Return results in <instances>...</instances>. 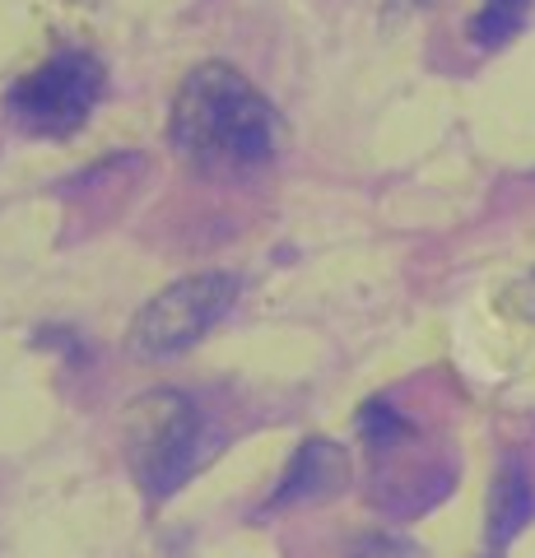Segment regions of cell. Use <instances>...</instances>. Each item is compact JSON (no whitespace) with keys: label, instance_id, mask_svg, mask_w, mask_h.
Masks as SVG:
<instances>
[{"label":"cell","instance_id":"1","mask_svg":"<svg viewBox=\"0 0 535 558\" xmlns=\"http://www.w3.org/2000/svg\"><path fill=\"white\" fill-rule=\"evenodd\" d=\"M168 140L200 168L243 172L275 159L280 117L247 75H238L223 61H210L182 80L168 117Z\"/></svg>","mask_w":535,"mask_h":558},{"label":"cell","instance_id":"2","mask_svg":"<svg viewBox=\"0 0 535 558\" xmlns=\"http://www.w3.org/2000/svg\"><path fill=\"white\" fill-rule=\"evenodd\" d=\"M126 465L141 494L163 502L172 488H182L200 457V410L178 387H154L126 405L122 418Z\"/></svg>","mask_w":535,"mask_h":558},{"label":"cell","instance_id":"3","mask_svg":"<svg viewBox=\"0 0 535 558\" xmlns=\"http://www.w3.org/2000/svg\"><path fill=\"white\" fill-rule=\"evenodd\" d=\"M238 289L243 284H238V275H229V270H200V275L178 279V284L154 293L141 307V317L131 322L126 349L145 363H163V359L186 354V349H196L233 312Z\"/></svg>","mask_w":535,"mask_h":558},{"label":"cell","instance_id":"4","mask_svg":"<svg viewBox=\"0 0 535 558\" xmlns=\"http://www.w3.org/2000/svg\"><path fill=\"white\" fill-rule=\"evenodd\" d=\"M102 89H108V70L94 51L65 47L51 61H42L33 75H24L10 94V108L20 117V126L33 135H75L89 112L98 108Z\"/></svg>","mask_w":535,"mask_h":558},{"label":"cell","instance_id":"5","mask_svg":"<svg viewBox=\"0 0 535 558\" xmlns=\"http://www.w3.org/2000/svg\"><path fill=\"white\" fill-rule=\"evenodd\" d=\"M344 484H350V457H344V447L331 438H307L299 451H293L280 488L266 498V512L303 508V502H326V498L344 494Z\"/></svg>","mask_w":535,"mask_h":558},{"label":"cell","instance_id":"6","mask_svg":"<svg viewBox=\"0 0 535 558\" xmlns=\"http://www.w3.org/2000/svg\"><path fill=\"white\" fill-rule=\"evenodd\" d=\"M535 517V484L526 475V465L516 461H503L498 480L489 488V539L494 545H508L512 535H522V526Z\"/></svg>","mask_w":535,"mask_h":558},{"label":"cell","instance_id":"7","mask_svg":"<svg viewBox=\"0 0 535 558\" xmlns=\"http://www.w3.org/2000/svg\"><path fill=\"white\" fill-rule=\"evenodd\" d=\"M526 10H531V0H485L479 14L471 20V43L485 47V51L503 47L512 33L526 24Z\"/></svg>","mask_w":535,"mask_h":558},{"label":"cell","instance_id":"8","mask_svg":"<svg viewBox=\"0 0 535 558\" xmlns=\"http://www.w3.org/2000/svg\"><path fill=\"white\" fill-rule=\"evenodd\" d=\"M358 433H364V442L373 451H387V447H401L410 438V418L405 414H396L387 400H368L364 414H358Z\"/></svg>","mask_w":535,"mask_h":558},{"label":"cell","instance_id":"9","mask_svg":"<svg viewBox=\"0 0 535 558\" xmlns=\"http://www.w3.org/2000/svg\"><path fill=\"white\" fill-rule=\"evenodd\" d=\"M344 558H424V549L405 535H358Z\"/></svg>","mask_w":535,"mask_h":558}]
</instances>
